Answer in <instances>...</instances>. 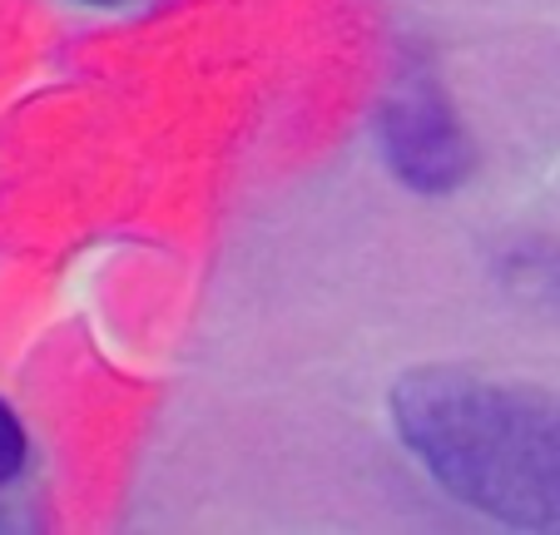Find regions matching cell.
I'll use <instances>...</instances> for the list:
<instances>
[{
  "instance_id": "6da1fadb",
  "label": "cell",
  "mask_w": 560,
  "mask_h": 535,
  "mask_svg": "<svg viewBox=\"0 0 560 535\" xmlns=\"http://www.w3.org/2000/svg\"><path fill=\"white\" fill-rule=\"evenodd\" d=\"M392 427L462 505L521 531H560V392L422 368L392 387Z\"/></svg>"
},
{
  "instance_id": "277c9868",
  "label": "cell",
  "mask_w": 560,
  "mask_h": 535,
  "mask_svg": "<svg viewBox=\"0 0 560 535\" xmlns=\"http://www.w3.org/2000/svg\"><path fill=\"white\" fill-rule=\"evenodd\" d=\"M95 5H115V0H95Z\"/></svg>"
},
{
  "instance_id": "3957f363",
  "label": "cell",
  "mask_w": 560,
  "mask_h": 535,
  "mask_svg": "<svg viewBox=\"0 0 560 535\" xmlns=\"http://www.w3.org/2000/svg\"><path fill=\"white\" fill-rule=\"evenodd\" d=\"M25 466V431L21 421H15V411L0 402V486L15 481Z\"/></svg>"
},
{
  "instance_id": "7a4b0ae2",
  "label": "cell",
  "mask_w": 560,
  "mask_h": 535,
  "mask_svg": "<svg viewBox=\"0 0 560 535\" xmlns=\"http://www.w3.org/2000/svg\"><path fill=\"white\" fill-rule=\"evenodd\" d=\"M382 149H387L392 174L422 194L456 189L471 168L462 125L427 74H407L397 95L382 105Z\"/></svg>"
}]
</instances>
